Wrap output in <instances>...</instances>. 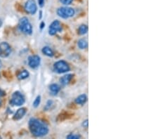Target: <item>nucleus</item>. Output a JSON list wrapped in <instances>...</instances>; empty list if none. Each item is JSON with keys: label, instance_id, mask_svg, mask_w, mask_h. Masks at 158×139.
<instances>
[{"label": "nucleus", "instance_id": "obj_1", "mask_svg": "<svg viewBox=\"0 0 158 139\" xmlns=\"http://www.w3.org/2000/svg\"><path fill=\"white\" fill-rule=\"evenodd\" d=\"M29 129L35 137H43L49 133V127L44 122L36 118H30L28 122Z\"/></svg>", "mask_w": 158, "mask_h": 139}, {"label": "nucleus", "instance_id": "obj_2", "mask_svg": "<svg viewBox=\"0 0 158 139\" xmlns=\"http://www.w3.org/2000/svg\"><path fill=\"white\" fill-rule=\"evenodd\" d=\"M18 28L20 32L25 35H30L33 33V26L27 17H22L20 19L18 22Z\"/></svg>", "mask_w": 158, "mask_h": 139}, {"label": "nucleus", "instance_id": "obj_3", "mask_svg": "<svg viewBox=\"0 0 158 139\" xmlns=\"http://www.w3.org/2000/svg\"><path fill=\"white\" fill-rule=\"evenodd\" d=\"M70 70V65L67 62L65 61H57L54 65V70L55 72L58 74H63L66 73V72H69Z\"/></svg>", "mask_w": 158, "mask_h": 139}, {"label": "nucleus", "instance_id": "obj_4", "mask_svg": "<svg viewBox=\"0 0 158 139\" xmlns=\"http://www.w3.org/2000/svg\"><path fill=\"white\" fill-rule=\"evenodd\" d=\"M25 99L20 91H15L11 96L10 104L13 106H21L25 103Z\"/></svg>", "mask_w": 158, "mask_h": 139}, {"label": "nucleus", "instance_id": "obj_5", "mask_svg": "<svg viewBox=\"0 0 158 139\" xmlns=\"http://www.w3.org/2000/svg\"><path fill=\"white\" fill-rule=\"evenodd\" d=\"M75 14V9L68 6H63V7L59 8L57 10V14L59 17L62 18L67 19L69 18L74 16Z\"/></svg>", "mask_w": 158, "mask_h": 139}, {"label": "nucleus", "instance_id": "obj_6", "mask_svg": "<svg viewBox=\"0 0 158 139\" xmlns=\"http://www.w3.org/2000/svg\"><path fill=\"white\" fill-rule=\"evenodd\" d=\"M11 53V47L6 42L0 43V57L5 59L9 57Z\"/></svg>", "mask_w": 158, "mask_h": 139}, {"label": "nucleus", "instance_id": "obj_7", "mask_svg": "<svg viewBox=\"0 0 158 139\" xmlns=\"http://www.w3.org/2000/svg\"><path fill=\"white\" fill-rule=\"evenodd\" d=\"M24 9L27 14L34 15L37 11V6L35 0H27L24 6Z\"/></svg>", "mask_w": 158, "mask_h": 139}, {"label": "nucleus", "instance_id": "obj_8", "mask_svg": "<svg viewBox=\"0 0 158 139\" xmlns=\"http://www.w3.org/2000/svg\"><path fill=\"white\" fill-rule=\"evenodd\" d=\"M62 31V26L59 20H56L51 22L49 27V34L50 35H55L57 32Z\"/></svg>", "mask_w": 158, "mask_h": 139}, {"label": "nucleus", "instance_id": "obj_9", "mask_svg": "<svg viewBox=\"0 0 158 139\" xmlns=\"http://www.w3.org/2000/svg\"><path fill=\"white\" fill-rule=\"evenodd\" d=\"M40 63H41V59L37 55L30 56L28 58V65L32 69L37 68Z\"/></svg>", "mask_w": 158, "mask_h": 139}, {"label": "nucleus", "instance_id": "obj_10", "mask_svg": "<svg viewBox=\"0 0 158 139\" xmlns=\"http://www.w3.org/2000/svg\"><path fill=\"white\" fill-rule=\"evenodd\" d=\"M25 114H26V109L25 108H19L16 112L15 114H14V119L16 121L20 120V119H21L25 116Z\"/></svg>", "mask_w": 158, "mask_h": 139}, {"label": "nucleus", "instance_id": "obj_11", "mask_svg": "<svg viewBox=\"0 0 158 139\" xmlns=\"http://www.w3.org/2000/svg\"><path fill=\"white\" fill-rule=\"evenodd\" d=\"M72 77H73V75H72V74H67V75L63 76V77L60 79V80H59L60 81L61 84L63 86H65L68 84L70 82V81L72 80Z\"/></svg>", "mask_w": 158, "mask_h": 139}, {"label": "nucleus", "instance_id": "obj_12", "mask_svg": "<svg viewBox=\"0 0 158 139\" xmlns=\"http://www.w3.org/2000/svg\"><path fill=\"white\" fill-rule=\"evenodd\" d=\"M49 91H51V94L56 96L60 92L61 87L57 84H52L49 86Z\"/></svg>", "mask_w": 158, "mask_h": 139}, {"label": "nucleus", "instance_id": "obj_13", "mask_svg": "<svg viewBox=\"0 0 158 139\" xmlns=\"http://www.w3.org/2000/svg\"><path fill=\"white\" fill-rule=\"evenodd\" d=\"M42 52L43 53V54L48 56V57H53L54 56V51L49 46H44L42 49Z\"/></svg>", "mask_w": 158, "mask_h": 139}, {"label": "nucleus", "instance_id": "obj_14", "mask_svg": "<svg viewBox=\"0 0 158 139\" xmlns=\"http://www.w3.org/2000/svg\"><path fill=\"white\" fill-rule=\"evenodd\" d=\"M87 101V97L85 94H82L78 97H77L75 99V103L78 105H84Z\"/></svg>", "mask_w": 158, "mask_h": 139}, {"label": "nucleus", "instance_id": "obj_15", "mask_svg": "<svg viewBox=\"0 0 158 139\" xmlns=\"http://www.w3.org/2000/svg\"><path fill=\"white\" fill-rule=\"evenodd\" d=\"M77 46L80 49H85L88 47V42L85 39H81L77 42Z\"/></svg>", "mask_w": 158, "mask_h": 139}, {"label": "nucleus", "instance_id": "obj_16", "mask_svg": "<svg viewBox=\"0 0 158 139\" xmlns=\"http://www.w3.org/2000/svg\"><path fill=\"white\" fill-rule=\"evenodd\" d=\"M29 77V72H27L26 70H24L20 71V72L18 75L17 77L19 80H23L27 79Z\"/></svg>", "mask_w": 158, "mask_h": 139}, {"label": "nucleus", "instance_id": "obj_17", "mask_svg": "<svg viewBox=\"0 0 158 139\" xmlns=\"http://www.w3.org/2000/svg\"><path fill=\"white\" fill-rule=\"evenodd\" d=\"M88 32V26L86 25H81L78 28V33L80 35H84L87 33Z\"/></svg>", "mask_w": 158, "mask_h": 139}, {"label": "nucleus", "instance_id": "obj_18", "mask_svg": "<svg viewBox=\"0 0 158 139\" xmlns=\"http://www.w3.org/2000/svg\"><path fill=\"white\" fill-rule=\"evenodd\" d=\"M40 103H41V96H37L36 97V98L35 99V101L33 102V107L34 108H37L40 106Z\"/></svg>", "mask_w": 158, "mask_h": 139}, {"label": "nucleus", "instance_id": "obj_19", "mask_svg": "<svg viewBox=\"0 0 158 139\" xmlns=\"http://www.w3.org/2000/svg\"><path fill=\"white\" fill-rule=\"evenodd\" d=\"M68 139H80L81 138V136L79 135V134H70L68 136H67L66 137Z\"/></svg>", "mask_w": 158, "mask_h": 139}, {"label": "nucleus", "instance_id": "obj_20", "mask_svg": "<svg viewBox=\"0 0 158 139\" xmlns=\"http://www.w3.org/2000/svg\"><path fill=\"white\" fill-rule=\"evenodd\" d=\"M53 104H54V102H53L52 101H50L49 100V101H48L47 103H46V106H45L44 109L45 110H49L50 108H51V106H53Z\"/></svg>", "mask_w": 158, "mask_h": 139}, {"label": "nucleus", "instance_id": "obj_21", "mask_svg": "<svg viewBox=\"0 0 158 139\" xmlns=\"http://www.w3.org/2000/svg\"><path fill=\"white\" fill-rule=\"evenodd\" d=\"M73 0H60V1L64 5H69L72 2Z\"/></svg>", "mask_w": 158, "mask_h": 139}, {"label": "nucleus", "instance_id": "obj_22", "mask_svg": "<svg viewBox=\"0 0 158 139\" xmlns=\"http://www.w3.org/2000/svg\"><path fill=\"white\" fill-rule=\"evenodd\" d=\"M82 127H85V128H87L88 126H89V121H88V119H86V120L84 121V122H82Z\"/></svg>", "mask_w": 158, "mask_h": 139}, {"label": "nucleus", "instance_id": "obj_23", "mask_svg": "<svg viewBox=\"0 0 158 139\" xmlns=\"http://www.w3.org/2000/svg\"><path fill=\"white\" fill-rule=\"evenodd\" d=\"M44 1L45 0H38L39 6H40V7H43L44 5Z\"/></svg>", "mask_w": 158, "mask_h": 139}, {"label": "nucleus", "instance_id": "obj_24", "mask_svg": "<svg viewBox=\"0 0 158 139\" xmlns=\"http://www.w3.org/2000/svg\"><path fill=\"white\" fill-rule=\"evenodd\" d=\"M5 95H6L5 92L3 91L2 89H0V98H1V97H3L4 96H5Z\"/></svg>", "mask_w": 158, "mask_h": 139}, {"label": "nucleus", "instance_id": "obj_25", "mask_svg": "<svg viewBox=\"0 0 158 139\" xmlns=\"http://www.w3.org/2000/svg\"><path fill=\"white\" fill-rule=\"evenodd\" d=\"M44 26H45L44 22H42L41 24H40V29H41V30H42V29L44 27Z\"/></svg>", "mask_w": 158, "mask_h": 139}, {"label": "nucleus", "instance_id": "obj_26", "mask_svg": "<svg viewBox=\"0 0 158 139\" xmlns=\"http://www.w3.org/2000/svg\"><path fill=\"white\" fill-rule=\"evenodd\" d=\"M42 11H40V19L42 18Z\"/></svg>", "mask_w": 158, "mask_h": 139}, {"label": "nucleus", "instance_id": "obj_27", "mask_svg": "<svg viewBox=\"0 0 158 139\" xmlns=\"http://www.w3.org/2000/svg\"><path fill=\"white\" fill-rule=\"evenodd\" d=\"M1 25H2V21H1V20H0V27H1Z\"/></svg>", "mask_w": 158, "mask_h": 139}, {"label": "nucleus", "instance_id": "obj_28", "mask_svg": "<svg viewBox=\"0 0 158 139\" xmlns=\"http://www.w3.org/2000/svg\"><path fill=\"white\" fill-rule=\"evenodd\" d=\"M1 105H2V103H1V101H0V107H1Z\"/></svg>", "mask_w": 158, "mask_h": 139}, {"label": "nucleus", "instance_id": "obj_29", "mask_svg": "<svg viewBox=\"0 0 158 139\" xmlns=\"http://www.w3.org/2000/svg\"><path fill=\"white\" fill-rule=\"evenodd\" d=\"M0 138H1V136H0Z\"/></svg>", "mask_w": 158, "mask_h": 139}]
</instances>
